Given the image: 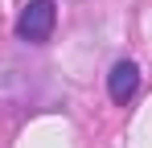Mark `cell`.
<instances>
[{"mask_svg":"<svg viewBox=\"0 0 152 148\" xmlns=\"http://www.w3.org/2000/svg\"><path fill=\"white\" fill-rule=\"evenodd\" d=\"M53 21H58V8L53 0H29L17 17V37L29 41V45H45L53 33Z\"/></svg>","mask_w":152,"mask_h":148,"instance_id":"1","label":"cell"},{"mask_svg":"<svg viewBox=\"0 0 152 148\" xmlns=\"http://www.w3.org/2000/svg\"><path fill=\"white\" fill-rule=\"evenodd\" d=\"M107 91H111L115 103H132L136 91H140V66L127 62V58H119V62L111 66V74H107Z\"/></svg>","mask_w":152,"mask_h":148,"instance_id":"2","label":"cell"}]
</instances>
